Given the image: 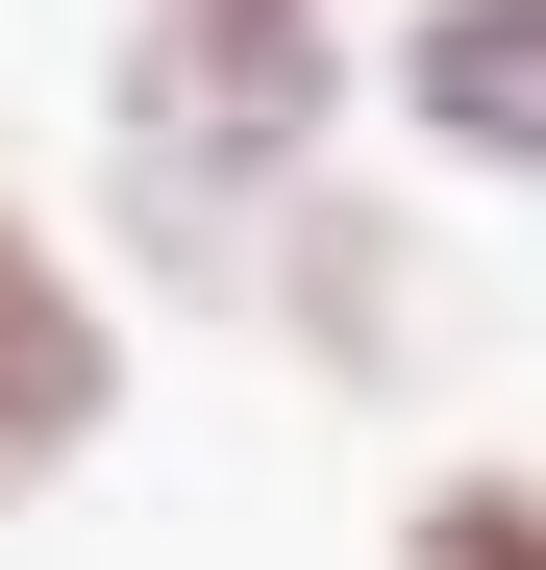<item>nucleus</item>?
Returning a JSON list of instances; mask_svg holds the SVG:
<instances>
[{
  "label": "nucleus",
  "mask_w": 546,
  "mask_h": 570,
  "mask_svg": "<svg viewBox=\"0 0 546 570\" xmlns=\"http://www.w3.org/2000/svg\"><path fill=\"white\" fill-rule=\"evenodd\" d=\"M125 149L149 199H273V174L323 149V0H149L125 26Z\"/></svg>",
  "instance_id": "nucleus-1"
},
{
  "label": "nucleus",
  "mask_w": 546,
  "mask_h": 570,
  "mask_svg": "<svg viewBox=\"0 0 546 570\" xmlns=\"http://www.w3.org/2000/svg\"><path fill=\"white\" fill-rule=\"evenodd\" d=\"M100 397H125V347H100V298H75V248L0 199V497H50L75 446H100Z\"/></svg>",
  "instance_id": "nucleus-2"
},
{
  "label": "nucleus",
  "mask_w": 546,
  "mask_h": 570,
  "mask_svg": "<svg viewBox=\"0 0 546 570\" xmlns=\"http://www.w3.org/2000/svg\"><path fill=\"white\" fill-rule=\"evenodd\" d=\"M398 100H422V149L546 174V0H422V26H398Z\"/></svg>",
  "instance_id": "nucleus-3"
},
{
  "label": "nucleus",
  "mask_w": 546,
  "mask_h": 570,
  "mask_svg": "<svg viewBox=\"0 0 546 570\" xmlns=\"http://www.w3.org/2000/svg\"><path fill=\"white\" fill-rule=\"evenodd\" d=\"M398 570H546V471H447L398 521Z\"/></svg>",
  "instance_id": "nucleus-4"
},
{
  "label": "nucleus",
  "mask_w": 546,
  "mask_h": 570,
  "mask_svg": "<svg viewBox=\"0 0 546 570\" xmlns=\"http://www.w3.org/2000/svg\"><path fill=\"white\" fill-rule=\"evenodd\" d=\"M398 298H422V273H398L373 224H323V248H299V323H348V372H373V323H398Z\"/></svg>",
  "instance_id": "nucleus-5"
}]
</instances>
